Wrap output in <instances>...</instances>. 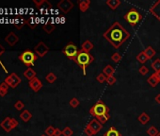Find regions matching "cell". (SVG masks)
<instances>
[{
    "instance_id": "obj_1",
    "label": "cell",
    "mask_w": 160,
    "mask_h": 136,
    "mask_svg": "<svg viewBox=\"0 0 160 136\" xmlns=\"http://www.w3.org/2000/svg\"><path fill=\"white\" fill-rule=\"evenodd\" d=\"M103 36L115 49H119L130 38L131 34L119 22L115 21L104 32Z\"/></svg>"
},
{
    "instance_id": "obj_2",
    "label": "cell",
    "mask_w": 160,
    "mask_h": 136,
    "mask_svg": "<svg viewBox=\"0 0 160 136\" xmlns=\"http://www.w3.org/2000/svg\"><path fill=\"white\" fill-rule=\"evenodd\" d=\"M94 61V57L92 56L90 53L85 52V51H82L81 49L79 50V52L77 56V58L74 59V63L77 65H79L82 68V71L84 76H86L87 74V67L91 64Z\"/></svg>"
},
{
    "instance_id": "obj_3",
    "label": "cell",
    "mask_w": 160,
    "mask_h": 136,
    "mask_svg": "<svg viewBox=\"0 0 160 136\" xmlns=\"http://www.w3.org/2000/svg\"><path fill=\"white\" fill-rule=\"evenodd\" d=\"M108 113H109V108L108 106L105 104V102L103 100L97 101L96 103L93 106H91V108L90 109V114L95 118L105 115Z\"/></svg>"
},
{
    "instance_id": "obj_4",
    "label": "cell",
    "mask_w": 160,
    "mask_h": 136,
    "mask_svg": "<svg viewBox=\"0 0 160 136\" xmlns=\"http://www.w3.org/2000/svg\"><path fill=\"white\" fill-rule=\"evenodd\" d=\"M123 19L127 23H129L132 28H135L143 19V15L139 11H137L136 8H133L123 16Z\"/></svg>"
},
{
    "instance_id": "obj_5",
    "label": "cell",
    "mask_w": 160,
    "mask_h": 136,
    "mask_svg": "<svg viewBox=\"0 0 160 136\" xmlns=\"http://www.w3.org/2000/svg\"><path fill=\"white\" fill-rule=\"evenodd\" d=\"M37 58H38V56H37L34 52H32L31 50H26V51H24V52L19 56L20 61H22L28 68H29L30 66L34 65Z\"/></svg>"
},
{
    "instance_id": "obj_6",
    "label": "cell",
    "mask_w": 160,
    "mask_h": 136,
    "mask_svg": "<svg viewBox=\"0 0 160 136\" xmlns=\"http://www.w3.org/2000/svg\"><path fill=\"white\" fill-rule=\"evenodd\" d=\"M62 52L67 58H69L70 59H72V61H74V59L77 58L79 50H78L77 46H75L73 42H70L69 44H67L64 46V48L62 49Z\"/></svg>"
},
{
    "instance_id": "obj_7",
    "label": "cell",
    "mask_w": 160,
    "mask_h": 136,
    "mask_svg": "<svg viewBox=\"0 0 160 136\" xmlns=\"http://www.w3.org/2000/svg\"><path fill=\"white\" fill-rule=\"evenodd\" d=\"M86 127H88V129L91 131V133L93 134V136H94L103 129V125L101 124L96 118H93L87 124Z\"/></svg>"
},
{
    "instance_id": "obj_8",
    "label": "cell",
    "mask_w": 160,
    "mask_h": 136,
    "mask_svg": "<svg viewBox=\"0 0 160 136\" xmlns=\"http://www.w3.org/2000/svg\"><path fill=\"white\" fill-rule=\"evenodd\" d=\"M73 6L74 5L71 0H61V1H60L57 4V7L58 8V10H60L65 14L70 12L73 10Z\"/></svg>"
},
{
    "instance_id": "obj_9",
    "label": "cell",
    "mask_w": 160,
    "mask_h": 136,
    "mask_svg": "<svg viewBox=\"0 0 160 136\" xmlns=\"http://www.w3.org/2000/svg\"><path fill=\"white\" fill-rule=\"evenodd\" d=\"M5 82L9 85L10 87L11 88H15L17 87L18 85L20 84L21 82V79L19 78V76L16 74V73H11V75H9L6 78L5 80Z\"/></svg>"
},
{
    "instance_id": "obj_10",
    "label": "cell",
    "mask_w": 160,
    "mask_h": 136,
    "mask_svg": "<svg viewBox=\"0 0 160 136\" xmlns=\"http://www.w3.org/2000/svg\"><path fill=\"white\" fill-rule=\"evenodd\" d=\"M35 54L40 57V58H43L44 57L49 51V47L44 44V42H40L39 44L35 46Z\"/></svg>"
},
{
    "instance_id": "obj_11",
    "label": "cell",
    "mask_w": 160,
    "mask_h": 136,
    "mask_svg": "<svg viewBox=\"0 0 160 136\" xmlns=\"http://www.w3.org/2000/svg\"><path fill=\"white\" fill-rule=\"evenodd\" d=\"M149 12L150 13H152V15H154L158 21H160V0H157V1L154 3V5L150 8Z\"/></svg>"
},
{
    "instance_id": "obj_12",
    "label": "cell",
    "mask_w": 160,
    "mask_h": 136,
    "mask_svg": "<svg viewBox=\"0 0 160 136\" xmlns=\"http://www.w3.org/2000/svg\"><path fill=\"white\" fill-rule=\"evenodd\" d=\"M28 85L34 92H39L41 88H43V83H41V81L38 78H35L34 80H30Z\"/></svg>"
},
{
    "instance_id": "obj_13",
    "label": "cell",
    "mask_w": 160,
    "mask_h": 136,
    "mask_svg": "<svg viewBox=\"0 0 160 136\" xmlns=\"http://www.w3.org/2000/svg\"><path fill=\"white\" fill-rule=\"evenodd\" d=\"M6 42L9 44L11 46H13L16 42H17L18 41H19V38H18V36L16 35V34L14 33V32H10L9 34L7 35V37H6Z\"/></svg>"
},
{
    "instance_id": "obj_14",
    "label": "cell",
    "mask_w": 160,
    "mask_h": 136,
    "mask_svg": "<svg viewBox=\"0 0 160 136\" xmlns=\"http://www.w3.org/2000/svg\"><path fill=\"white\" fill-rule=\"evenodd\" d=\"M90 3H91L90 0H80V1H78V8H79V10L82 12H86L89 10Z\"/></svg>"
},
{
    "instance_id": "obj_15",
    "label": "cell",
    "mask_w": 160,
    "mask_h": 136,
    "mask_svg": "<svg viewBox=\"0 0 160 136\" xmlns=\"http://www.w3.org/2000/svg\"><path fill=\"white\" fill-rule=\"evenodd\" d=\"M0 126H1V127L6 132H10L12 130L11 125V118L10 117H6L4 120L1 122Z\"/></svg>"
},
{
    "instance_id": "obj_16",
    "label": "cell",
    "mask_w": 160,
    "mask_h": 136,
    "mask_svg": "<svg viewBox=\"0 0 160 136\" xmlns=\"http://www.w3.org/2000/svg\"><path fill=\"white\" fill-rule=\"evenodd\" d=\"M147 82L149 83L150 86H151V87H153V88L156 87L157 85L160 83L159 80H158V79H157V76H156V74H155V73L152 74V75L149 76V78L147 79Z\"/></svg>"
},
{
    "instance_id": "obj_17",
    "label": "cell",
    "mask_w": 160,
    "mask_h": 136,
    "mask_svg": "<svg viewBox=\"0 0 160 136\" xmlns=\"http://www.w3.org/2000/svg\"><path fill=\"white\" fill-rule=\"evenodd\" d=\"M93 47H94V45L92 44V42L90 40H86L81 45V50L82 51H85V52H88V53H90V51L93 49Z\"/></svg>"
},
{
    "instance_id": "obj_18",
    "label": "cell",
    "mask_w": 160,
    "mask_h": 136,
    "mask_svg": "<svg viewBox=\"0 0 160 136\" xmlns=\"http://www.w3.org/2000/svg\"><path fill=\"white\" fill-rule=\"evenodd\" d=\"M138 121L141 124V125H146L149 123L150 121V116L148 115L147 113L143 112L141 113L139 116H138Z\"/></svg>"
},
{
    "instance_id": "obj_19",
    "label": "cell",
    "mask_w": 160,
    "mask_h": 136,
    "mask_svg": "<svg viewBox=\"0 0 160 136\" xmlns=\"http://www.w3.org/2000/svg\"><path fill=\"white\" fill-rule=\"evenodd\" d=\"M24 76H26V79H28L29 81L32 80H34L36 78V72L32 69V68H28V69L24 72Z\"/></svg>"
},
{
    "instance_id": "obj_20",
    "label": "cell",
    "mask_w": 160,
    "mask_h": 136,
    "mask_svg": "<svg viewBox=\"0 0 160 136\" xmlns=\"http://www.w3.org/2000/svg\"><path fill=\"white\" fill-rule=\"evenodd\" d=\"M102 73H103L104 75H106V76H113L114 73H115V68H114L112 65H110V64H107L106 66H105V67L103 68Z\"/></svg>"
},
{
    "instance_id": "obj_21",
    "label": "cell",
    "mask_w": 160,
    "mask_h": 136,
    "mask_svg": "<svg viewBox=\"0 0 160 136\" xmlns=\"http://www.w3.org/2000/svg\"><path fill=\"white\" fill-rule=\"evenodd\" d=\"M136 59H137V61H138L139 63H141L142 65H144V64L146 63V62L149 61V59L147 58V56H146V54H145L144 51H141V52H139V53L137 55Z\"/></svg>"
},
{
    "instance_id": "obj_22",
    "label": "cell",
    "mask_w": 160,
    "mask_h": 136,
    "mask_svg": "<svg viewBox=\"0 0 160 136\" xmlns=\"http://www.w3.org/2000/svg\"><path fill=\"white\" fill-rule=\"evenodd\" d=\"M121 3L122 2L120 0H106V6H108L113 11H115L116 8L121 5Z\"/></svg>"
},
{
    "instance_id": "obj_23",
    "label": "cell",
    "mask_w": 160,
    "mask_h": 136,
    "mask_svg": "<svg viewBox=\"0 0 160 136\" xmlns=\"http://www.w3.org/2000/svg\"><path fill=\"white\" fill-rule=\"evenodd\" d=\"M104 136H122V134L120 133V131H118L116 127H111L110 129H108L105 133Z\"/></svg>"
},
{
    "instance_id": "obj_24",
    "label": "cell",
    "mask_w": 160,
    "mask_h": 136,
    "mask_svg": "<svg viewBox=\"0 0 160 136\" xmlns=\"http://www.w3.org/2000/svg\"><path fill=\"white\" fill-rule=\"evenodd\" d=\"M144 52H145V54H146V56H147V58L149 59H153L155 55H156V51L152 47V46H147L145 49H144Z\"/></svg>"
},
{
    "instance_id": "obj_25",
    "label": "cell",
    "mask_w": 160,
    "mask_h": 136,
    "mask_svg": "<svg viewBox=\"0 0 160 136\" xmlns=\"http://www.w3.org/2000/svg\"><path fill=\"white\" fill-rule=\"evenodd\" d=\"M56 27L55 24L51 23V22H47L46 24L44 25V30L47 33V34H51L54 30H55Z\"/></svg>"
},
{
    "instance_id": "obj_26",
    "label": "cell",
    "mask_w": 160,
    "mask_h": 136,
    "mask_svg": "<svg viewBox=\"0 0 160 136\" xmlns=\"http://www.w3.org/2000/svg\"><path fill=\"white\" fill-rule=\"evenodd\" d=\"M31 117H32V114H31V113L29 112V110H24V112L20 114V118L22 119L24 122L29 121L31 119Z\"/></svg>"
},
{
    "instance_id": "obj_27",
    "label": "cell",
    "mask_w": 160,
    "mask_h": 136,
    "mask_svg": "<svg viewBox=\"0 0 160 136\" xmlns=\"http://www.w3.org/2000/svg\"><path fill=\"white\" fill-rule=\"evenodd\" d=\"M151 66L155 70V72H159L160 71V59L159 58L155 59V61L151 63Z\"/></svg>"
},
{
    "instance_id": "obj_28",
    "label": "cell",
    "mask_w": 160,
    "mask_h": 136,
    "mask_svg": "<svg viewBox=\"0 0 160 136\" xmlns=\"http://www.w3.org/2000/svg\"><path fill=\"white\" fill-rule=\"evenodd\" d=\"M158 130L156 129V127L155 126H151L148 127V130H147V134L149 136H156L158 134Z\"/></svg>"
},
{
    "instance_id": "obj_29",
    "label": "cell",
    "mask_w": 160,
    "mask_h": 136,
    "mask_svg": "<svg viewBox=\"0 0 160 136\" xmlns=\"http://www.w3.org/2000/svg\"><path fill=\"white\" fill-rule=\"evenodd\" d=\"M45 80H46V81L49 82V83H54V82L57 80V76H56L54 73L50 72V73H48L47 76H45Z\"/></svg>"
},
{
    "instance_id": "obj_30",
    "label": "cell",
    "mask_w": 160,
    "mask_h": 136,
    "mask_svg": "<svg viewBox=\"0 0 160 136\" xmlns=\"http://www.w3.org/2000/svg\"><path fill=\"white\" fill-rule=\"evenodd\" d=\"M109 118H110V114H105V115H102V116L97 117L96 119H97V120H98L101 124L104 125V124H106V123L109 120Z\"/></svg>"
},
{
    "instance_id": "obj_31",
    "label": "cell",
    "mask_w": 160,
    "mask_h": 136,
    "mask_svg": "<svg viewBox=\"0 0 160 136\" xmlns=\"http://www.w3.org/2000/svg\"><path fill=\"white\" fill-rule=\"evenodd\" d=\"M69 105H70L72 108L75 109V108H77V107L80 105V101H79L77 97H72L71 100L69 101Z\"/></svg>"
},
{
    "instance_id": "obj_32",
    "label": "cell",
    "mask_w": 160,
    "mask_h": 136,
    "mask_svg": "<svg viewBox=\"0 0 160 136\" xmlns=\"http://www.w3.org/2000/svg\"><path fill=\"white\" fill-rule=\"evenodd\" d=\"M73 131L71 129L70 127H65L63 131H62V135L63 136H73Z\"/></svg>"
},
{
    "instance_id": "obj_33",
    "label": "cell",
    "mask_w": 160,
    "mask_h": 136,
    "mask_svg": "<svg viewBox=\"0 0 160 136\" xmlns=\"http://www.w3.org/2000/svg\"><path fill=\"white\" fill-rule=\"evenodd\" d=\"M139 73L141 76H146L147 74H149V68L146 65H141L139 68Z\"/></svg>"
},
{
    "instance_id": "obj_34",
    "label": "cell",
    "mask_w": 160,
    "mask_h": 136,
    "mask_svg": "<svg viewBox=\"0 0 160 136\" xmlns=\"http://www.w3.org/2000/svg\"><path fill=\"white\" fill-rule=\"evenodd\" d=\"M26 24H28L31 29H35L37 27V23L35 22V20H34L33 17H30V18L27 19L26 20Z\"/></svg>"
},
{
    "instance_id": "obj_35",
    "label": "cell",
    "mask_w": 160,
    "mask_h": 136,
    "mask_svg": "<svg viewBox=\"0 0 160 136\" xmlns=\"http://www.w3.org/2000/svg\"><path fill=\"white\" fill-rule=\"evenodd\" d=\"M106 79L107 76L106 75H104L103 73H100L97 76H96V80L99 82V83H104L105 81H106Z\"/></svg>"
},
{
    "instance_id": "obj_36",
    "label": "cell",
    "mask_w": 160,
    "mask_h": 136,
    "mask_svg": "<svg viewBox=\"0 0 160 136\" xmlns=\"http://www.w3.org/2000/svg\"><path fill=\"white\" fill-rule=\"evenodd\" d=\"M55 127L53 126H49L47 127V129L45 130V134L46 136H54L55 134Z\"/></svg>"
},
{
    "instance_id": "obj_37",
    "label": "cell",
    "mask_w": 160,
    "mask_h": 136,
    "mask_svg": "<svg viewBox=\"0 0 160 136\" xmlns=\"http://www.w3.org/2000/svg\"><path fill=\"white\" fill-rule=\"evenodd\" d=\"M111 59L114 62V63H119L121 59H122V56L118 53V52H115L111 55Z\"/></svg>"
},
{
    "instance_id": "obj_38",
    "label": "cell",
    "mask_w": 160,
    "mask_h": 136,
    "mask_svg": "<svg viewBox=\"0 0 160 136\" xmlns=\"http://www.w3.org/2000/svg\"><path fill=\"white\" fill-rule=\"evenodd\" d=\"M116 81H117V80H116V78L114 76H107V79H106V82H107V84L108 85H114L115 83H116Z\"/></svg>"
},
{
    "instance_id": "obj_39",
    "label": "cell",
    "mask_w": 160,
    "mask_h": 136,
    "mask_svg": "<svg viewBox=\"0 0 160 136\" xmlns=\"http://www.w3.org/2000/svg\"><path fill=\"white\" fill-rule=\"evenodd\" d=\"M14 107H15V109L17 110H23V109L24 108V104L23 103L22 101L18 100V101L14 104Z\"/></svg>"
},
{
    "instance_id": "obj_40",
    "label": "cell",
    "mask_w": 160,
    "mask_h": 136,
    "mask_svg": "<svg viewBox=\"0 0 160 136\" xmlns=\"http://www.w3.org/2000/svg\"><path fill=\"white\" fill-rule=\"evenodd\" d=\"M11 125L12 129H14V127H16L18 126V121L14 118H11Z\"/></svg>"
},
{
    "instance_id": "obj_41",
    "label": "cell",
    "mask_w": 160,
    "mask_h": 136,
    "mask_svg": "<svg viewBox=\"0 0 160 136\" xmlns=\"http://www.w3.org/2000/svg\"><path fill=\"white\" fill-rule=\"evenodd\" d=\"M9 85H8L5 81L4 82H2L1 84H0V89H2V90H6V91H8V89H9Z\"/></svg>"
},
{
    "instance_id": "obj_42",
    "label": "cell",
    "mask_w": 160,
    "mask_h": 136,
    "mask_svg": "<svg viewBox=\"0 0 160 136\" xmlns=\"http://www.w3.org/2000/svg\"><path fill=\"white\" fill-rule=\"evenodd\" d=\"M62 135V131L60 129H56L55 130V134L54 136H61Z\"/></svg>"
},
{
    "instance_id": "obj_43",
    "label": "cell",
    "mask_w": 160,
    "mask_h": 136,
    "mask_svg": "<svg viewBox=\"0 0 160 136\" xmlns=\"http://www.w3.org/2000/svg\"><path fill=\"white\" fill-rule=\"evenodd\" d=\"M155 101L156 102L157 104H160V93H158V95H156V97H155Z\"/></svg>"
},
{
    "instance_id": "obj_44",
    "label": "cell",
    "mask_w": 160,
    "mask_h": 136,
    "mask_svg": "<svg viewBox=\"0 0 160 136\" xmlns=\"http://www.w3.org/2000/svg\"><path fill=\"white\" fill-rule=\"evenodd\" d=\"M7 93H8V91L0 89V96H1V97H5L7 95Z\"/></svg>"
},
{
    "instance_id": "obj_45",
    "label": "cell",
    "mask_w": 160,
    "mask_h": 136,
    "mask_svg": "<svg viewBox=\"0 0 160 136\" xmlns=\"http://www.w3.org/2000/svg\"><path fill=\"white\" fill-rule=\"evenodd\" d=\"M4 51H5V50H4V48L2 47V46H1V45H0V56H1V55L4 53Z\"/></svg>"
},
{
    "instance_id": "obj_46",
    "label": "cell",
    "mask_w": 160,
    "mask_h": 136,
    "mask_svg": "<svg viewBox=\"0 0 160 136\" xmlns=\"http://www.w3.org/2000/svg\"><path fill=\"white\" fill-rule=\"evenodd\" d=\"M155 73L156 74V76H157V79H158V80L160 82V71L159 72H155Z\"/></svg>"
},
{
    "instance_id": "obj_47",
    "label": "cell",
    "mask_w": 160,
    "mask_h": 136,
    "mask_svg": "<svg viewBox=\"0 0 160 136\" xmlns=\"http://www.w3.org/2000/svg\"><path fill=\"white\" fill-rule=\"evenodd\" d=\"M156 136H160V132H158V134H157Z\"/></svg>"
},
{
    "instance_id": "obj_48",
    "label": "cell",
    "mask_w": 160,
    "mask_h": 136,
    "mask_svg": "<svg viewBox=\"0 0 160 136\" xmlns=\"http://www.w3.org/2000/svg\"><path fill=\"white\" fill-rule=\"evenodd\" d=\"M41 136H46V135H41Z\"/></svg>"
}]
</instances>
